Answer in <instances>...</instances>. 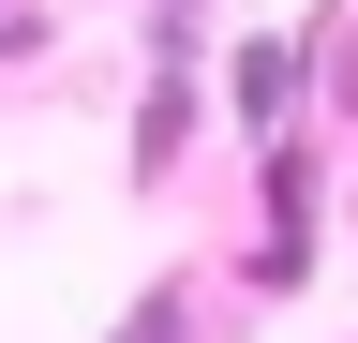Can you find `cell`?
<instances>
[{
    "label": "cell",
    "mask_w": 358,
    "mask_h": 343,
    "mask_svg": "<svg viewBox=\"0 0 358 343\" xmlns=\"http://www.w3.org/2000/svg\"><path fill=\"white\" fill-rule=\"evenodd\" d=\"M299 75H313V30H268V45H239V60H224L239 135H284V119H299Z\"/></svg>",
    "instance_id": "6da1fadb"
},
{
    "label": "cell",
    "mask_w": 358,
    "mask_h": 343,
    "mask_svg": "<svg viewBox=\"0 0 358 343\" xmlns=\"http://www.w3.org/2000/svg\"><path fill=\"white\" fill-rule=\"evenodd\" d=\"M194 149V60H150V105H134V180H179Z\"/></svg>",
    "instance_id": "7a4b0ae2"
},
{
    "label": "cell",
    "mask_w": 358,
    "mask_h": 343,
    "mask_svg": "<svg viewBox=\"0 0 358 343\" xmlns=\"http://www.w3.org/2000/svg\"><path fill=\"white\" fill-rule=\"evenodd\" d=\"M105 343H194V284H179V269H164V284H150V298H134V314H120Z\"/></svg>",
    "instance_id": "3957f363"
}]
</instances>
